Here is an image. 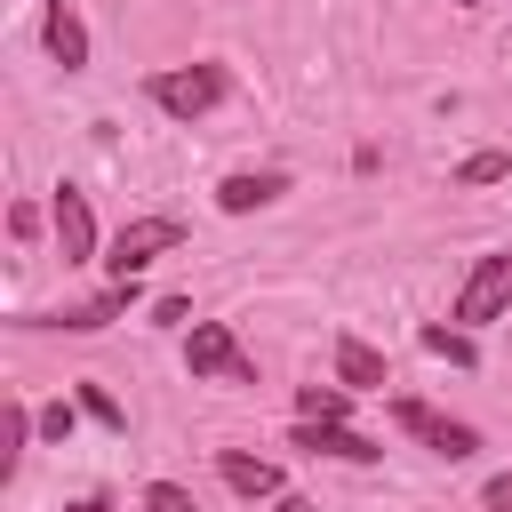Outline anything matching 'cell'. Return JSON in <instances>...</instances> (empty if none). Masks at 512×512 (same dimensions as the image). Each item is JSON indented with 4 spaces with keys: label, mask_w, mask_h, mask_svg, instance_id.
Masks as SVG:
<instances>
[{
    "label": "cell",
    "mask_w": 512,
    "mask_h": 512,
    "mask_svg": "<svg viewBox=\"0 0 512 512\" xmlns=\"http://www.w3.org/2000/svg\"><path fill=\"white\" fill-rule=\"evenodd\" d=\"M144 96H152L160 112H176V120H200V112L224 96V72H216V64H192V72H152V80H144Z\"/></svg>",
    "instance_id": "obj_1"
},
{
    "label": "cell",
    "mask_w": 512,
    "mask_h": 512,
    "mask_svg": "<svg viewBox=\"0 0 512 512\" xmlns=\"http://www.w3.org/2000/svg\"><path fill=\"white\" fill-rule=\"evenodd\" d=\"M120 312H128V280H120L112 296H96V304H72V312H56V328H80V336H88V328H104V320H120Z\"/></svg>",
    "instance_id": "obj_12"
},
{
    "label": "cell",
    "mask_w": 512,
    "mask_h": 512,
    "mask_svg": "<svg viewBox=\"0 0 512 512\" xmlns=\"http://www.w3.org/2000/svg\"><path fill=\"white\" fill-rule=\"evenodd\" d=\"M176 240H184V224H176V216H136V224H120V240H112V256H104V264H112V280H136V272H144L152 256H168Z\"/></svg>",
    "instance_id": "obj_2"
},
{
    "label": "cell",
    "mask_w": 512,
    "mask_h": 512,
    "mask_svg": "<svg viewBox=\"0 0 512 512\" xmlns=\"http://www.w3.org/2000/svg\"><path fill=\"white\" fill-rule=\"evenodd\" d=\"M504 168H512V160H504V152H472V160H464V168H456V184H496V176H504Z\"/></svg>",
    "instance_id": "obj_15"
},
{
    "label": "cell",
    "mask_w": 512,
    "mask_h": 512,
    "mask_svg": "<svg viewBox=\"0 0 512 512\" xmlns=\"http://www.w3.org/2000/svg\"><path fill=\"white\" fill-rule=\"evenodd\" d=\"M392 424H400V432H416L424 448H440L448 464L480 448V432H472V424H448V416H440V408H424V400H400V408H392Z\"/></svg>",
    "instance_id": "obj_5"
},
{
    "label": "cell",
    "mask_w": 512,
    "mask_h": 512,
    "mask_svg": "<svg viewBox=\"0 0 512 512\" xmlns=\"http://www.w3.org/2000/svg\"><path fill=\"white\" fill-rule=\"evenodd\" d=\"M456 8H480V0H456Z\"/></svg>",
    "instance_id": "obj_21"
},
{
    "label": "cell",
    "mask_w": 512,
    "mask_h": 512,
    "mask_svg": "<svg viewBox=\"0 0 512 512\" xmlns=\"http://www.w3.org/2000/svg\"><path fill=\"white\" fill-rule=\"evenodd\" d=\"M296 448H304V456H344V464H376V456H384L376 440H360V432H344V424H312V416L296 424Z\"/></svg>",
    "instance_id": "obj_6"
},
{
    "label": "cell",
    "mask_w": 512,
    "mask_h": 512,
    "mask_svg": "<svg viewBox=\"0 0 512 512\" xmlns=\"http://www.w3.org/2000/svg\"><path fill=\"white\" fill-rule=\"evenodd\" d=\"M144 512H192V496H184L176 480H152V488H144Z\"/></svg>",
    "instance_id": "obj_16"
},
{
    "label": "cell",
    "mask_w": 512,
    "mask_h": 512,
    "mask_svg": "<svg viewBox=\"0 0 512 512\" xmlns=\"http://www.w3.org/2000/svg\"><path fill=\"white\" fill-rule=\"evenodd\" d=\"M496 312H512V248H504V256H480L472 280L456 288V320H464V328H480V320H496Z\"/></svg>",
    "instance_id": "obj_3"
},
{
    "label": "cell",
    "mask_w": 512,
    "mask_h": 512,
    "mask_svg": "<svg viewBox=\"0 0 512 512\" xmlns=\"http://www.w3.org/2000/svg\"><path fill=\"white\" fill-rule=\"evenodd\" d=\"M280 512H320V504L312 496H280Z\"/></svg>",
    "instance_id": "obj_19"
},
{
    "label": "cell",
    "mask_w": 512,
    "mask_h": 512,
    "mask_svg": "<svg viewBox=\"0 0 512 512\" xmlns=\"http://www.w3.org/2000/svg\"><path fill=\"white\" fill-rule=\"evenodd\" d=\"M184 360H192V376H224V384H256V368H248V352L232 344V328H224V320H200V328H192V344H184Z\"/></svg>",
    "instance_id": "obj_4"
},
{
    "label": "cell",
    "mask_w": 512,
    "mask_h": 512,
    "mask_svg": "<svg viewBox=\"0 0 512 512\" xmlns=\"http://www.w3.org/2000/svg\"><path fill=\"white\" fill-rule=\"evenodd\" d=\"M296 408H304L312 424H344V392H336V384H304V392H296Z\"/></svg>",
    "instance_id": "obj_13"
},
{
    "label": "cell",
    "mask_w": 512,
    "mask_h": 512,
    "mask_svg": "<svg viewBox=\"0 0 512 512\" xmlns=\"http://www.w3.org/2000/svg\"><path fill=\"white\" fill-rule=\"evenodd\" d=\"M280 192H288V176H280V168H240V176H224V192H216V200H224L232 216H248V208H264V200H280Z\"/></svg>",
    "instance_id": "obj_8"
},
{
    "label": "cell",
    "mask_w": 512,
    "mask_h": 512,
    "mask_svg": "<svg viewBox=\"0 0 512 512\" xmlns=\"http://www.w3.org/2000/svg\"><path fill=\"white\" fill-rule=\"evenodd\" d=\"M224 488H240V496H280V464H272V456H224Z\"/></svg>",
    "instance_id": "obj_10"
},
{
    "label": "cell",
    "mask_w": 512,
    "mask_h": 512,
    "mask_svg": "<svg viewBox=\"0 0 512 512\" xmlns=\"http://www.w3.org/2000/svg\"><path fill=\"white\" fill-rule=\"evenodd\" d=\"M40 32H48V56H56V64H88V32H80V16H72L64 0L48 8V24H40Z\"/></svg>",
    "instance_id": "obj_9"
},
{
    "label": "cell",
    "mask_w": 512,
    "mask_h": 512,
    "mask_svg": "<svg viewBox=\"0 0 512 512\" xmlns=\"http://www.w3.org/2000/svg\"><path fill=\"white\" fill-rule=\"evenodd\" d=\"M40 432H48V440H64V432H72V408H64V400H56V408H40Z\"/></svg>",
    "instance_id": "obj_18"
},
{
    "label": "cell",
    "mask_w": 512,
    "mask_h": 512,
    "mask_svg": "<svg viewBox=\"0 0 512 512\" xmlns=\"http://www.w3.org/2000/svg\"><path fill=\"white\" fill-rule=\"evenodd\" d=\"M480 504H488V512H512V472H496V480L480 488Z\"/></svg>",
    "instance_id": "obj_17"
},
{
    "label": "cell",
    "mask_w": 512,
    "mask_h": 512,
    "mask_svg": "<svg viewBox=\"0 0 512 512\" xmlns=\"http://www.w3.org/2000/svg\"><path fill=\"white\" fill-rule=\"evenodd\" d=\"M424 352H440L448 368H472V344H464L456 328H424Z\"/></svg>",
    "instance_id": "obj_14"
},
{
    "label": "cell",
    "mask_w": 512,
    "mask_h": 512,
    "mask_svg": "<svg viewBox=\"0 0 512 512\" xmlns=\"http://www.w3.org/2000/svg\"><path fill=\"white\" fill-rule=\"evenodd\" d=\"M336 376L344 384H384V352H368L360 336H336Z\"/></svg>",
    "instance_id": "obj_11"
},
{
    "label": "cell",
    "mask_w": 512,
    "mask_h": 512,
    "mask_svg": "<svg viewBox=\"0 0 512 512\" xmlns=\"http://www.w3.org/2000/svg\"><path fill=\"white\" fill-rule=\"evenodd\" d=\"M48 216H56V240H64V264H88V256H96V224H88V200H80V192L64 184Z\"/></svg>",
    "instance_id": "obj_7"
},
{
    "label": "cell",
    "mask_w": 512,
    "mask_h": 512,
    "mask_svg": "<svg viewBox=\"0 0 512 512\" xmlns=\"http://www.w3.org/2000/svg\"><path fill=\"white\" fill-rule=\"evenodd\" d=\"M72 512H112V504H104V496H80V504H72Z\"/></svg>",
    "instance_id": "obj_20"
}]
</instances>
